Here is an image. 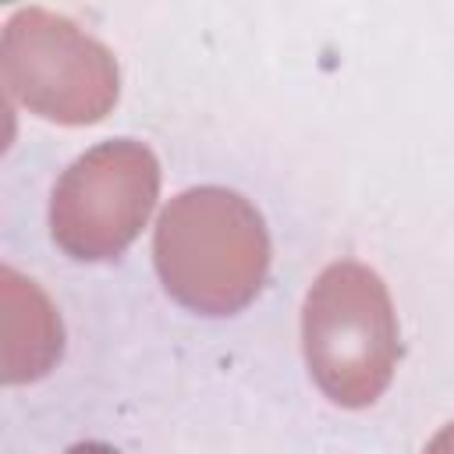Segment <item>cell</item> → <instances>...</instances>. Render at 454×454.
<instances>
[{
	"instance_id": "6da1fadb",
	"label": "cell",
	"mask_w": 454,
	"mask_h": 454,
	"mask_svg": "<svg viewBox=\"0 0 454 454\" xmlns=\"http://www.w3.org/2000/svg\"><path fill=\"white\" fill-rule=\"evenodd\" d=\"M153 262L177 305L202 316H231L266 280L270 234L245 195L202 184L174 195L160 213Z\"/></svg>"
},
{
	"instance_id": "5b68a950",
	"label": "cell",
	"mask_w": 454,
	"mask_h": 454,
	"mask_svg": "<svg viewBox=\"0 0 454 454\" xmlns=\"http://www.w3.org/2000/svg\"><path fill=\"white\" fill-rule=\"evenodd\" d=\"M4 309H7V348H4V380L21 383L50 372L60 358V319L46 294L4 266Z\"/></svg>"
},
{
	"instance_id": "8992f818",
	"label": "cell",
	"mask_w": 454,
	"mask_h": 454,
	"mask_svg": "<svg viewBox=\"0 0 454 454\" xmlns=\"http://www.w3.org/2000/svg\"><path fill=\"white\" fill-rule=\"evenodd\" d=\"M426 454H454V422H447V426L426 443Z\"/></svg>"
},
{
	"instance_id": "7a4b0ae2",
	"label": "cell",
	"mask_w": 454,
	"mask_h": 454,
	"mask_svg": "<svg viewBox=\"0 0 454 454\" xmlns=\"http://www.w3.org/2000/svg\"><path fill=\"white\" fill-rule=\"evenodd\" d=\"M301 348L309 376L333 404H372L401 358L397 316L380 273L348 259L330 262L305 294Z\"/></svg>"
},
{
	"instance_id": "277c9868",
	"label": "cell",
	"mask_w": 454,
	"mask_h": 454,
	"mask_svg": "<svg viewBox=\"0 0 454 454\" xmlns=\"http://www.w3.org/2000/svg\"><path fill=\"white\" fill-rule=\"evenodd\" d=\"M156 195L153 149L135 138L103 142L60 174L50 199V234L71 259H114L142 234Z\"/></svg>"
},
{
	"instance_id": "52a82bcc",
	"label": "cell",
	"mask_w": 454,
	"mask_h": 454,
	"mask_svg": "<svg viewBox=\"0 0 454 454\" xmlns=\"http://www.w3.org/2000/svg\"><path fill=\"white\" fill-rule=\"evenodd\" d=\"M67 454H121V450L110 447V443H96V440H89V443H74Z\"/></svg>"
},
{
	"instance_id": "3957f363",
	"label": "cell",
	"mask_w": 454,
	"mask_h": 454,
	"mask_svg": "<svg viewBox=\"0 0 454 454\" xmlns=\"http://www.w3.org/2000/svg\"><path fill=\"white\" fill-rule=\"evenodd\" d=\"M0 74L14 103L57 124H96L121 96L114 53L46 7H25L4 25Z\"/></svg>"
}]
</instances>
